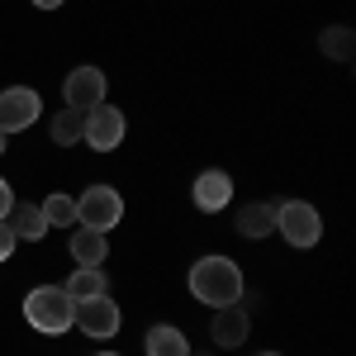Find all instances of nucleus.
Masks as SVG:
<instances>
[{"label":"nucleus","mask_w":356,"mask_h":356,"mask_svg":"<svg viewBox=\"0 0 356 356\" xmlns=\"http://www.w3.org/2000/svg\"><path fill=\"white\" fill-rule=\"evenodd\" d=\"M191 295L209 309H223V304H238L243 300V271L238 261L228 257H200L191 266Z\"/></svg>","instance_id":"f257e3e1"},{"label":"nucleus","mask_w":356,"mask_h":356,"mask_svg":"<svg viewBox=\"0 0 356 356\" xmlns=\"http://www.w3.org/2000/svg\"><path fill=\"white\" fill-rule=\"evenodd\" d=\"M24 323H33L38 332H67L76 323V300L62 290V285H38V290H29L24 295Z\"/></svg>","instance_id":"f03ea898"},{"label":"nucleus","mask_w":356,"mask_h":356,"mask_svg":"<svg viewBox=\"0 0 356 356\" xmlns=\"http://www.w3.org/2000/svg\"><path fill=\"white\" fill-rule=\"evenodd\" d=\"M275 228L285 233L290 247H314L323 238V219H318V209H314L309 200H285V204H275Z\"/></svg>","instance_id":"7ed1b4c3"},{"label":"nucleus","mask_w":356,"mask_h":356,"mask_svg":"<svg viewBox=\"0 0 356 356\" xmlns=\"http://www.w3.org/2000/svg\"><path fill=\"white\" fill-rule=\"evenodd\" d=\"M119 219H124V200H119V191H110V186H90V191L76 200V223H86V228L110 233Z\"/></svg>","instance_id":"20e7f679"},{"label":"nucleus","mask_w":356,"mask_h":356,"mask_svg":"<svg viewBox=\"0 0 356 356\" xmlns=\"http://www.w3.org/2000/svg\"><path fill=\"white\" fill-rule=\"evenodd\" d=\"M105 72L100 67H72L67 72V81H62V95H67V110H95V105H105Z\"/></svg>","instance_id":"39448f33"},{"label":"nucleus","mask_w":356,"mask_h":356,"mask_svg":"<svg viewBox=\"0 0 356 356\" xmlns=\"http://www.w3.org/2000/svg\"><path fill=\"white\" fill-rule=\"evenodd\" d=\"M43 114V100H38V90H29V86H10L5 95H0V134H24L29 124Z\"/></svg>","instance_id":"423d86ee"},{"label":"nucleus","mask_w":356,"mask_h":356,"mask_svg":"<svg viewBox=\"0 0 356 356\" xmlns=\"http://www.w3.org/2000/svg\"><path fill=\"white\" fill-rule=\"evenodd\" d=\"M81 138L95 147V152H114V147L124 143V114L114 110V105H95V110H86Z\"/></svg>","instance_id":"0eeeda50"},{"label":"nucleus","mask_w":356,"mask_h":356,"mask_svg":"<svg viewBox=\"0 0 356 356\" xmlns=\"http://www.w3.org/2000/svg\"><path fill=\"white\" fill-rule=\"evenodd\" d=\"M119 304L110 300V295H95V300H86V304H76V328L86 332V337H114L119 332Z\"/></svg>","instance_id":"6e6552de"},{"label":"nucleus","mask_w":356,"mask_h":356,"mask_svg":"<svg viewBox=\"0 0 356 356\" xmlns=\"http://www.w3.org/2000/svg\"><path fill=\"white\" fill-rule=\"evenodd\" d=\"M247 328H252V318H247V309H243V304H223V309H214L209 337H214L219 347H243Z\"/></svg>","instance_id":"1a4fd4ad"},{"label":"nucleus","mask_w":356,"mask_h":356,"mask_svg":"<svg viewBox=\"0 0 356 356\" xmlns=\"http://www.w3.org/2000/svg\"><path fill=\"white\" fill-rule=\"evenodd\" d=\"M228 200H233L228 171H200V176H195V204H200L204 214H219Z\"/></svg>","instance_id":"9d476101"},{"label":"nucleus","mask_w":356,"mask_h":356,"mask_svg":"<svg viewBox=\"0 0 356 356\" xmlns=\"http://www.w3.org/2000/svg\"><path fill=\"white\" fill-rule=\"evenodd\" d=\"M72 257H76V266H100V261L110 257L105 233H100V228H86V223H76V228H72Z\"/></svg>","instance_id":"9b49d317"},{"label":"nucleus","mask_w":356,"mask_h":356,"mask_svg":"<svg viewBox=\"0 0 356 356\" xmlns=\"http://www.w3.org/2000/svg\"><path fill=\"white\" fill-rule=\"evenodd\" d=\"M5 219H10V233H15V238H24V243H38V238H43V233H48V219H43V209H38V204H10V214H5Z\"/></svg>","instance_id":"f8f14e48"},{"label":"nucleus","mask_w":356,"mask_h":356,"mask_svg":"<svg viewBox=\"0 0 356 356\" xmlns=\"http://www.w3.org/2000/svg\"><path fill=\"white\" fill-rule=\"evenodd\" d=\"M62 290H67L76 304H86V300H95V295H110V280H105V271H100V266H76V271H72V280H67Z\"/></svg>","instance_id":"ddd939ff"},{"label":"nucleus","mask_w":356,"mask_h":356,"mask_svg":"<svg viewBox=\"0 0 356 356\" xmlns=\"http://www.w3.org/2000/svg\"><path fill=\"white\" fill-rule=\"evenodd\" d=\"M147 356H191V342L181 328L157 323V328H147Z\"/></svg>","instance_id":"4468645a"},{"label":"nucleus","mask_w":356,"mask_h":356,"mask_svg":"<svg viewBox=\"0 0 356 356\" xmlns=\"http://www.w3.org/2000/svg\"><path fill=\"white\" fill-rule=\"evenodd\" d=\"M318 48L332 57V62H352V53H356V33L347 24H328L323 33H318Z\"/></svg>","instance_id":"2eb2a0df"},{"label":"nucleus","mask_w":356,"mask_h":356,"mask_svg":"<svg viewBox=\"0 0 356 356\" xmlns=\"http://www.w3.org/2000/svg\"><path fill=\"white\" fill-rule=\"evenodd\" d=\"M238 233L243 238H266V233H275V204H247L243 214H238Z\"/></svg>","instance_id":"dca6fc26"},{"label":"nucleus","mask_w":356,"mask_h":356,"mask_svg":"<svg viewBox=\"0 0 356 356\" xmlns=\"http://www.w3.org/2000/svg\"><path fill=\"white\" fill-rule=\"evenodd\" d=\"M38 209H43L48 228H76V200H72V195L57 191V195H48V200H43Z\"/></svg>","instance_id":"f3484780"},{"label":"nucleus","mask_w":356,"mask_h":356,"mask_svg":"<svg viewBox=\"0 0 356 356\" xmlns=\"http://www.w3.org/2000/svg\"><path fill=\"white\" fill-rule=\"evenodd\" d=\"M81 129H86L81 110H62L53 119V143H62V147H67V143H81Z\"/></svg>","instance_id":"a211bd4d"},{"label":"nucleus","mask_w":356,"mask_h":356,"mask_svg":"<svg viewBox=\"0 0 356 356\" xmlns=\"http://www.w3.org/2000/svg\"><path fill=\"white\" fill-rule=\"evenodd\" d=\"M15 243H19V238H15V233H10V223L0 219V261H5V257H10V252H15Z\"/></svg>","instance_id":"6ab92c4d"},{"label":"nucleus","mask_w":356,"mask_h":356,"mask_svg":"<svg viewBox=\"0 0 356 356\" xmlns=\"http://www.w3.org/2000/svg\"><path fill=\"white\" fill-rule=\"evenodd\" d=\"M10 204H15V195H10V181H5V176H0V219H5V214H10Z\"/></svg>","instance_id":"aec40b11"},{"label":"nucleus","mask_w":356,"mask_h":356,"mask_svg":"<svg viewBox=\"0 0 356 356\" xmlns=\"http://www.w3.org/2000/svg\"><path fill=\"white\" fill-rule=\"evenodd\" d=\"M38 10H57V5H67V0H33Z\"/></svg>","instance_id":"412c9836"},{"label":"nucleus","mask_w":356,"mask_h":356,"mask_svg":"<svg viewBox=\"0 0 356 356\" xmlns=\"http://www.w3.org/2000/svg\"><path fill=\"white\" fill-rule=\"evenodd\" d=\"M0 152H5V134H0Z\"/></svg>","instance_id":"4be33fe9"},{"label":"nucleus","mask_w":356,"mask_h":356,"mask_svg":"<svg viewBox=\"0 0 356 356\" xmlns=\"http://www.w3.org/2000/svg\"><path fill=\"white\" fill-rule=\"evenodd\" d=\"M191 356H195V352H191ZM200 356H214V352H200Z\"/></svg>","instance_id":"5701e85b"},{"label":"nucleus","mask_w":356,"mask_h":356,"mask_svg":"<svg viewBox=\"0 0 356 356\" xmlns=\"http://www.w3.org/2000/svg\"><path fill=\"white\" fill-rule=\"evenodd\" d=\"M261 356H275V352H261Z\"/></svg>","instance_id":"b1692460"},{"label":"nucleus","mask_w":356,"mask_h":356,"mask_svg":"<svg viewBox=\"0 0 356 356\" xmlns=\"http://www.w3.org/2000/svg\"><path fill=\"white\" fill-rule=\"evenodd\" d=\"M100 356H114V352H100Z\"/></svg>","instance_id":"393cba45"}]
</instances>
